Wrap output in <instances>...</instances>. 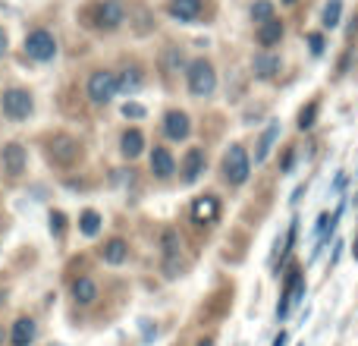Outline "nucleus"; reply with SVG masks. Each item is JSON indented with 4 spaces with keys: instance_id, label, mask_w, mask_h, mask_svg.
I'll return each instance as SVG.
<instances>
[{
    "instance_id": "nucleus-1",
    "label": "nucleus",
    "mask_w": 358,
    "mask_h": 346,
    "mask_svg": "<svg viewBox=\"0 0 358 346\" xmlns=\"http://www.w3.org/2000/svg\"><path fill=\"white\" fill-rule=\"evenodd\" d=\"M185 82H189V92L195 98H210L217 92V73L204 57H198V60H192L185 67Z\"/></svg>"
},
{
    "instance_id": "nucleus-2",
    "label": "nucleus",
    "mask_w": 358,
    "mask_h": 346,
    "mask_svg": "<svg viewBox=\"0 0 358 346\" xmlns=\"http://www.w3.org/2000/svg\"><path fill=\"white\" fill-rule=\"evenodd\" d=\"M252 173V161H248V151L242 145H229V151L223 155V179L229 186H242Z\"/></svg>"
},
{
    "instance_id": "nucleus-3",
    "label": "nucleus",
    "mask_w": 358,
    "mask_h": 346,
    "mask_svg": "<svg viewBox=\"0 0 358 346\" xmlns=\"http://www.w3.org/2000/svg\"><path fill=\"white\" fill-rule=\"evenodd\" d=\"M0 111H3L6 120H25L31 111H35V101L25 88H6L0 95Z\"/></svg>"
},
{
    "instance_id": "nucleus-4",
    "label": "nucleus",
    "mask_w": 358,
    "mask_h": 346,
    "mask_svg": "<svg viewBox=\"0 0 358 346\" xmlns=\"http://www.w3.org/2000/svg\"><path fill=\"white\" fill-rule=\"evenodd\" d=\"M25 54H29L31 60H38V63L54 60V57H57V38L50 35L48 29L29 32V38H25Z\"/></svg>"
},
{
    "instance_id": "nucleus-5",
    "label": "nucleus",
    "mask_w": 358,
    "mask_h": 346,
    "mask_svg": "<svg viewBox=\"0 0 358 346\" xmlns=\"http://www.w3.org/2000/svg\"><path fill=\"white\" fill-rule=\"evenodd\" d=\"M117 92H120L117 73H107V69L92 73V79H88V98H92L94 104H107V101H113Z\"/></svg>"
},
{
    "instance_id": "nucleus-6",
    "label": "nucleus",
    "mask_w": 358,
    "mask_h": 346,
    "mask_svg": "<svg viewBox=\"0 0 358 346\" xmlns=\"http://www.w3.org/2000/svg\"><path fill=\"white\" fill-rule=\"evenodd\" d=\"M48 155H50V161H54V164L69 167V164L79 161L82 145L76 142L73 136H54V139H50V145H48Z\"/></svg>"
},
{
    "instance_id": "nucleus-7",
    "label": "nucleus",
    "mask_w": 358,
    "mask_h": 346,
    "mask_svg": "<svg viewBox=\"0 0 358 346\" xmlns=\"http://www.w3.org/2000/svg\"><path fill=\"white\" fill-rule=\"evenodd\" d=\"M179 249H182V240H179V233L173 227H167L161 233V252H164V271H167V277H176V271H179Z\"/></svg>"
},
{
    "instance_id": "nucleus-8",
    "label": "nucleus",
    "mask_w": 358,
    "mask_h": 346,
    "mask_svg": "<svg viewBox=\"0 0 358 346\" xmlns=\"http://www.w3.org/2000/svg\"><path fill=\"white\" fill-rule=\"evenodd\" d=\"M220 217V198L217 195H198L192 202V221L195 223H217Z\"/></svg>"
},
{
    "instance_id": "nucleus-9",
    "label": "nucleus",
    "mask_w": 358,
    "mask_h": 346,
    "mask_svg": "<svg viewBox=\"0 0 358 346\" xmlns=\"http://www.w3.org/2000/svg\"><path fill=\"white\" fill-rule=\"evenodd\" d=\"M189 132H192L189 113L170 111L167 117H164V136H167V139H173V142H182V139H189Z\"/></svg>"
},
{
    "instance_id": "nucleus-10",
    "label": "nucleus",
    "mask_w": 358,
    "mask_h": 346,
    "mask_svg": "<svg viewBox=\"0 0 358 346\" xmlns=\"http://www.w3.org/2000/svg\"><path fill=\"white\" fill-rule=\"evenodd\" d=\"M25 148L19 142H10V145H3V151H0V164H3V170L10 173V177H19V173L25 170Z\"/></svg>"
},
{
    "instance_id": "nucleus-11",
    "label": "nucleus",
    "mask_w": 358,
    "mask_h": 346,
    "mask_svg": "<svg viewBox=\"0 0 358 346\" xmlns=\"http://www.w3.org/2000/svg\"><path fill=\"white\" fill-rule=\"evenodd\" d=\"M123 19H126V10H123V4L120 0H104V4L98 6V25L101 29H120L123 25Z\"/></svg>"
},
{
    "instance_id": "nucleus-12",
    "label": "nucleus",
    "mask_w": 358,
    "mask_h": 346,
    "mask_svg": "<svg viewBox=\"0 0 358 346\" xmlns=\"http://www.w3.org/2000/svg\"><path fill=\"white\" fill-rule=\"evenodd\" d=\"M204 167H208V158H204L201 148H189L182 158V183H195L198 177L204 173Z\"/></svg>"
},
{
    "instance_id": "nucleus-13",
    "label": "nucleus",
    "mask_w": 358,
    "mask_h": 346,
    "mask_svg": "<svg viewBox=\"0 0 358 346\" xmlns=\"http://www.w3.org/2000/svg\"><path fill=\"white\" fill-rule=\"evenodd\" d=\"M252 67H255V76H258V79H273V76L280 73V67H283V60H280V54L261 50V54H255Z\"/></svg>"
},
{
    "instance_id": "nucleus-14",
    "label": "nucleus",
    "mask_w": 358,
    "mask_h": 346,
    "mask_svg": "<svg viewBox=\"0 0 358 346\" xmlns=\"http://www.w3.org/2000/svg\"><path fill=\"white\" fill-rule=\"evenodd\" d=\"M173 170H176V161H173V155H170V148L155 145V151H151V173L167 179V177H173Z\"/></svg>"
},
{
    "instance_id": "nucleus-15",
    "label": "nucleus",
    "mask_w": 358,
    "mask_h": 346,
    "mask_svg": "<svg viewBox=\"0 0 358 346\" xmlns=\"http://www.w3.org/2000/svg\"><path fill=\"white\" fill-rule=\"evenodd\" d=\"M38 337V324L31 321V318H19L16 324H13V334H10V343L13 346H31Z\"/></svg>"
},
{
    "instance_id": "nucleus-16",
    "label": "nucleus",
    "mask_w": 358,
    "mask_h": 346,
    "mask_svg": "<svg viewBox=\"0 0 358 346\" xmlns=\"http://www.w3.org/2000/svg\"><path fill=\"white\" fill-rule=\"evenodd\" d=\"M167 10L179 22H192V19L201 16V0H170Z\"/></svg>"
},
{
    "instance_id": "nucleus-17",
    "label": "nucleus",
    "mask_w": 358,
    "mask_h": 346,
    "mask_svg": "<svg viewBox=\"0 0 358 346\" xmlns=\"http://www.w3.org/2000/svg\"><path fill=\"white\" fill-rule=\"evenodd\" d=\"M255 38H258L261 48H273V44H280V38H283V22H280L277 16L267 19V22L258 25V35Z\"/></svg>"
},
{
    "instance_id": "nucleus-18",
    "label": "nucleus",
    "mask_w": 358,
    "mask_h": 346,
    "mask_svg": "<svg viewBox=\"0 0 358 346\" xmlns=\"http://www.w3.org/2000/svg\"><path fill=\"white\" fill-rule=\"evenodd\" d=\"M101 258H104L107 265H123V261L129 258V246H126V240H107L104 246H101Z\"/></svg>"
},
{
    "instance_id": "nucleus-19",
    "label": "nucleus",
    "mask_w": 358,
    "mask_h": 346,
    "mask_svg": "<svg viewBox=\"0 0 358 346\" xmlns=\"http://www.w3.org/2000/svg\"><path fill=\"white\" fill-rule=\"evenodd\" d=\"M277 139H280V123L273 120V123L264 130L261 142H258V151H255V164H264V161H267V155H271V148H273V142H277Z\"/></svg>"
},
{
    "instance_id": "nucleus-20",
    "label": "nucleus",
    "mask_w": 358,
    "mask_h": 346,
    "mask_svg": "<svg viewBox=\"0 0 358 346\" xmlns=\"http://www.w3.org/2000/svg\"><path fill=\"white\" fill-rule=\"evenodd\" d=\"M120 151H123L126 158H138L145 151V136L138 130H126L123 139H120Z\"/></svg>"
},
{
    "instance_id": "nucleus-21",
    "label": "nucleus",
    "mask_w": 358,
    "mask_h": 346,
    "mask_svg": "<svg viewBox=\"0 0 358 346\" xmlns=\"http://www.w3.org/2000/svg\"><path fill=\"white\" fill-rule=\"evenodd\" d=\"M73 299L76 303H94V299H98V284H94L92 277H79L73 284Z\"/></svg>"
},
{
    "instance_id": "nucleus-22",
    "label": "nucleus",
    "mask_w": 358,
    "mask_h": 346,
    "mask_svg": "<svg viewBox=\"0 0 358 346\" xmlns=\"http://www.w3.org/2000/svg\"><path fill=\"white\" fill-rule=\"evenodd\" d=\"M117 82H120V92L132 95V92H138V88H142V73H138L136 67L123 69V76H117Z\"/></svg>"
},
{
    "instance_id": "nucleus-23",
    "label": "nucleus",
    "mask_w": 358,
    "mask_h": 346,
    "mask_svg": "<svg viewBox=\"0 0 358 346\" xmlns=\"http://www.w3.org/2000/svg\"><path fill=\"white\" fill-rule=\"evenodd\" d=\"M79 230L85 236H98V230H101V214H98V211H92V208L82 211V214H79Z\"/></svg>"
},
{
    "instance_id": "nucleus-24",
    "label": "nucleus",
    "mask_w": 358,
    "mask_h": 346,
    "mask_svg": "<svg viewBox=\"0 0 358 346\" xmlns=\"http://www.w3.org/2000/svg\"><path fill=\"white\" fill-rule=\"evenodd\" d=\"M340 16H343V0H330V4L324 6V16H321L324 29H336V25H340Z\"/></svg>"
},
{
    "instance_id": "nucleus-25",
    "label": "nucleus",
    "mask_w": 358,
    "mask_h": 346,
    "mask_svg": "<svg viewBox=\"0 0 358 346\" xmlns=\"http://www.w3.org/2000/svg\"><path fill=\"white\" fill-rule=\"evenodd\" d=\"M182 67H185L182 50H179V48H167V50H164V73L173 76V73H179Z\"/></svg>"
},
{
    "instance_id": "nucleus-26",
    "label": "nucleus",
    "mask_w": 358,
    "mask_h": 346,
    "mask_svg": "<svg viewBox=\"0 0 358 346\" xmlns=\"http://www.w3.org/2000/svg\"><path fill=\"white\" fill-rule=\"evenodd\" d=\"M252 19L258 25L267 22V19H273V4H271V0H258V4L252 6Z\"/></svg>"
},
{
    "instance_id": "nucleus-27",
    "label": "nucleus",
    "mask_w": 358,
    "mask_h": 346,
    "mask_svg": "<svg viewBox=\"0 0 358 346\" xmlns=\"http://www.w3.org/2000/svg\"><path fill=\"white\" fill-rule=\"evenodd\" d=\"M317 120V101H311L308 107H302V113H299V130H311Z\"/></svg>"
},
{
    "instance_id": "nucleus-28",
    "label": "nucleus",
    "mask_w": 358,
    "mask_h": 346,
    "mask_svg": "<svg viewBox=\"0 0 358 346\" xmlns=\"http://www.w3.org/2000/svg\"><path fill=\"white\" fill-rule=\"evenodd\" d=\"M123 117L126 120H142L145 117V107L136 104V101H129V104H123Z\"/></svg>"
},
{
    "instance_id": "nucleus-29",
    "label": "nucleus",
    "mask_w": 358,
    "mask_h": 346,
    "mask_svg": "<svg viewBox=\"0 0 358 346\" xmlns=\"http://www.w3.org/2000/svg\"><path fill=\"white\" fill-rule=\"evenodd\" d=\"M308 44H311V54H315V57L324 54V35H321V32H311V35H308Z\"/></svg>"
},
{
    "instance_id": "nucleus-30",
    "label": "nucleus",
    "mask_w": 358,
    "mask_h": 346,
    "mask_svg": "<svg viewBox=\"0 0 358 346\" xmlns=\"http://www.w3.org/2000/svg\"><path fill=\"white\" fill-rule=\"evenodd\" d=\"M63 223H66V217H63L60 211H54V214H50V230H54V236H63Z\"/></svg>"
},
{
    "instance_id": "nucleus-31",
    "label": "nucleus",
    "mask_w": 358,
    "mask_h": 346,
    "mask_svg": "<svg viewBox=\"0 0 358 346\" xmlns=\"http://www.w3.org/2000/svg\"><path fill=\"white\" fill-rule=\"evenodd\" d=\"M3 54H6V32L0 29V57H3Z\"/></svg>"
},
{
    "instance_id": "nucleus-32",
    "label": "nucleus",
    "mask_w": 358,
    "mask_h": 346,
    "mask_svg": "<svg viewBox=\"0 0 358 346\" xmlns=\"http://www.w3.org/2000/svg\"><path fill=\"white\" fill-rule=\"evenodd\" d=\"M273 346H286V334H280L277 340H273Z\"/></svg>"
},
{
    "instance_id": "nucleus-33",
    "label": "nucleus",
    "mask_w": 358,
    "mask_h": 346,
    "mask_svg": "<svg viewBox=\"0 0 358 346\" xmlns=\"http://www.w3.org/2000/svg\"><path fill=\"white\" fill-rule=\"evenodd\" d=\"M198 346H210V340H201V343H198Z\"/></svg>"
},
{
    "instance_id": "nucleus-34",
    "label": "nucleus",
    "mask_w": 358,
    "mask_h": 346,
    "mask_svg": "<svg viewBox=\"0 0 358 346\" xmlns=\"http://www.w3.org/2000/svg\"><path fill=\"white\" fill-rule=\"evenodd\" d=\"M283 4H296V0H283Z\"/></svg>"
}]
</instances>
